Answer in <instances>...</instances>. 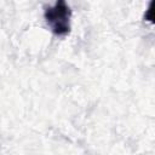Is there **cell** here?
<instances>
[{"mask_svg": "<svg viewBox=\"0 0 155 155\" xmlns=\"http://www.w3.org/2000/svg\"><path fill=\"white\" fill-rule=\"evenodd\" d=\"M70 8L63 1H57L53 6L47 7L45 11V18L51 30L56 35H65L70 30Z\"/></svg>", "mask_w": 155, "mask_h": 155, "instance_id": "cell-1", "label": "cell"}, {"mask_svg": "<svg viewBox=\"0 0 155 155\" xmlns=\"http://www.w3.org/2000/svg\"><path fill=\"white\" fill-rule=\"evenodd\" d=\"M153 5H154V2L150 4V6H149V8H148V11L145 13V19H148L150 22H153Z\"/></svg>", "mask_w": 155, "mask_h": 155, "instance_id": "cell-2", "label": "cell"}]
</instances>
